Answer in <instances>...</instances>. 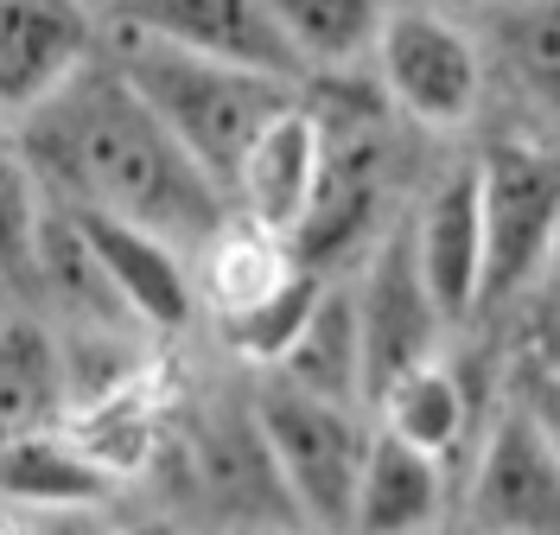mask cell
Returning a JSON list of instances; mask_svg holds the SVG:
<instances>
[{
  "label": "cell",
  "mask_w": 560,
  "mask_h": 535,
  "mask_svg": "<svg viewBox=\"0 0 560 535\" xmlns=\"http://www.w3.org/2000/svg\"><path fill=\"white\" fill-rule=\"evenodd\" d=\"M376 428L433 453V460H453L471 433V383L458 376L453 357H433L376 395Z\"/></svg>",
  "instance_id": "cell-16"
},
{
  "label": "cell",
  "mask_w": 560,
  "mask_h": 535,
  "mask_svg": "<svg viewBox=\"0 0 560 535\" xmlns=\"http://www.w3.org/2000/svg\"><path fill=\"white\" fill-rule=\"evenodd\" d=\"M300 275H306V261H293V243H280V236L255 230L243 217L198 255V293L217 306L223 325L255 313L261 300H275L280 287L300 281Z\"/></svg>",
  "instance_id": "cell-17"
},
{
  "label": "cell",
  "mask_w": 560,
  "mask_h": 535,
  "mask_svg": "<svg viewBox=\"0 0 560 535\" xmlns=\"http://www.w3.org/2000/svg\"><path fill=\"white\" fill-rule=\"evenodd\" d=\"M516 408L535 421V433L555 446V460H560V363H535L528 370V383L516 389Z\"/></svg>",
  "instance_id": "cell-23"
},
{
  "label": "cell",
  "mask_w": 560,
  "mask_h": 535,
  "mask_svg": "<svg viewBox=\"0 0 560 535\" xmlns=\"http://www.w3.org/2000/svg\"><path fill=\"white\" fill-rule=\"evenodd\" d=\"M318 300H325V281H318L313 268L300 275V281H287L275 293V300H261L255 313H243V319L223 325V338H230V351L248 357V363H261L268 376H275L280 363H287V351L300 345V332L313 325Z\"/></svg>",
  "instance_id": "cell-21"
},
{
  "label": "cell",
  "mask_w": 560,
  "mask_h": 535,
  "mask_svg": "<svg viewBox=\"0 0 560 535\" xmlns=\"http://www.w3.org/2000/svg\"><path fill=\"white\" fill-rule=\"evenodd\" d=\"M318 191H325V128H318V115L293 108L268 128V141L243 166L236 217L280 243H300V230L318 211Z\"/></svg>",
  "instance_id": "cell-13"
},
{
  "label": "cell",
  "mask_w": 560,
  "mask_h": 535,
  "mask_svg": "<svg viewBox=\"0 0 560 535\" xmlns=\"http://www.w3.org/2000/svg\"><path fill=\"white\" fill-rule=\"evenodd\" d=\"M153 535H185V530H153Z\"/></svg>",
  "instance_id": "cell-27"
},
{
  "label": "cell",
  "mask_w": 560,
  "mask_h": 535,
  "mask_svg": "<svg viewBox=\"0 0 560 535\" xmlns=\"http://www.w3.org/2000/svg\"><path fill=\"white\" fill-rule=\"evenodd\" d=\"M541 363H560V255L548 268V293H541Z\"/></svg>",
  "instance_id": "cell-24"
},
{
  "label": "cell",
  "mask_w": 560,
  "mask_h": 535,
  "mask_svg": "<svg viewBox=\"0 0 560 535\" xmlns=\"http://www.w3.org/2000/svg\"><path fill=\"white\" fill-rule=\"evenodd\" d=\"M446 510V460L376 428L357 485V535H433Z\"/></svg>",
  "instance_id": "cell-14"
},
{
  "label": "cell",
  "mask_w": 560,
  "mask_h": 535,
  "mask_svg": "<svg viewBox=\"0 0 560 535\" xmlns=\"http://www.w3.org/2000/svg\"><path fill=\"white\" fill-rule=\"evenodd\" d=\"M13 166H26L58 211L115 217L191 255L236 223L230 198L191 166L108 51L51 103L13 115Z\"/></svg>",
  "instance_id": "cell-1"
},
{
  "label": "cell",
  "mask_w": 560,
  "mask_h": 535,
  "mask_svg": "<svg viewBox=\"0 0 560 535\" xmlns=\"http://www.w3.org/2000/svg\"><path fill=\"white\" fill-rule=\"evenodd\" d=\"M108 491V465L58 433H13L7 440V503L13 510H83Z\"/></svg>",
  "instance_id": "cell-18"
},
{
  "label": "cell",
  "mask_w": 560,
  "mask_h": 535,
  "mask_svg": "<svg viewBox=\"0 0 560 535\" xmlns=\"http://www.w3.org/2000/svg\"><path fill=\"white\" fill-rule=\"evenodd\" d=\"M108 20H96L83 0H0V96H7V121L26 108L51 103L70 90L103 51Z\"/></svg>",
  "instance_id": "cell-10"
},
{
  "label": "cell",
  "mask_w": 560,
  "mask_h": 535,
  "mask_svg": "<svg viewBox=\"0 0 560 535\" xmlns=\"http://www.w3.org/2000/svg\"><path fill=\"white\" fill-rule=\"evenodd\" d=\"M485 185V243H490V281L485 306L516 300L535 281H548L560 255V160L541 147H490L478 160Z\"/></svg>",
  "instance_id": "cell-5"
},
{
  "label": "cell",
  "mask_w": 560,
  "mask_h": 535,
  "mask_svg": "<svg viewBox=\"0 0 560 535\" xmlns=\"http://www.w3.org/2000/svg\"><path fill=\"white\" fill-rule=\"evenodd\" d=\"M516 7H523V0H516Z\"/></svg>",
  "instance_id": "cell-28"
},
{
  "label": "cell",
  "mask_w": 560,
  "mask_h": 535,
  "mask_svg": "<svg viewBox=\"0 0 560 535\" xmlns=\"http://www.w3.org/2000/svg\"><path fill=\"white\" fill-rule=\"evenodd\" d=\"M376 77H383L388 103L420 128H465L485 96L478 45L446 13H427V7L388 13L383 38H376Z\"/></svg>",
  "instance_id": "cell-6"
},
{
  "label": "cell",
  "mask_w": 560,
  "mask_h": 535,
  "mask_svg": "<svg viewBox=\"0 0 560 535\" xmlns=\"http://www.w3.org/2000/svg\"><path fill=\"white\" fill-rule=\"evenodd\" d=\"M503 45H510V65L523 71L528 90L560 108V0L510 7L503 13Z\"/></svg>",
  "instance_id": "cell-22"
},
{
  "label": "cell",
  "mask_w": 560,
  "mask_h": 535,
  "mask_svg": "<svg viewBox=\"0 0 560 535\" xmlns=\"http://www.w3.org/2000/svg\"><path fill=\"white\" fill-rule=\"evenodd\" d=\"M268 20L280 26V38L293 45L300 65L318 71H345L357 58H376L388 13L383 0H261Z\"/></svg>",
  "instance_id": "cell-19"
},
{
  "label": "cell",
  "mask_w": 560,
  "mask_h": 535,
  "mask_svg": "<svg viewBox=\"0 0 560 535\" xmlns=\"http://www.w3.org/2000/svg\"><path fill=\"white\" fill-rule=\"evenodd\" d=\"M185 485L191 498L205 503V516H217L223 530L236 535H268V530H306L293 491L280 478L268 433L248 408H198L185 421Z\"/></svg>",
  "instance_id": "cell-4"
},
{
  "label": "cell",
  "mask_w": 560,
  "mask_h": 535,
  "mask_svg": "<svg viewBox=\"0 0 560 535\" xmlns=\"http://www.w3.org/2000/svg\"><path fill=\"white\" fill-rule=\"evenodd\" d=\"M255 421L268 433V453L293 491L300 523L318 535H357V485H363L376 428H363V415L350 408L293 395L280 383L255 389Z\"/></svg>",
  "instance_id": "cell-3"
},
{
  "label": "cell",
  "mask_w": 560,
  "mask_h": 535,
  "mask_svg": "<svg viewBox=\"0 0 560 535\" xmlns=\"http://www.w3.org/2000/svg\"><path fill=\"white\" fill-rule=\"evenodd\" d=\"M268 383H280L293 395H313V402H331V408H350V415L370 408V357H363L357 293H331L325 287L313 325L300 332V345L287 351V363Z\"/></svg>",
  "instance_id": "cell-15"
},
{
  "label": "cell",
  "mask_w": 560,
  "mask_h": 535,
  "mask_svg": "<svg viewBox=\"0 0 560 535\" xmlns=\"http://www.w3.org/2000/svg\"><path fill=\"white\" fill-rule=\"evenodd\" d=\"M465 503L478 535H560V460L516 402L485 433Z\"/></svg>",
  "instance_id": "cell-9"
},
{
  "label": "cell",
  "mask_w": 560,
  "mask_h": 535,
  "mask_svg": "<svg viewBox=\"0 0 560 535\" xmlns=\"http://www.w3.org/2000/svg\"><path fill=\"white\" fill-rule=\"evenodd\" d=\"M108 58L135 83L140 103L166 121V135L191 153V166L236 211V185H243V166L255 160V147L268 141V128L280 115L300 108L293 83L243 71V65H217V58H191L178 45H153V38L135 33H115Z\"/></svg>",
  "instance_id": "cell-2"
},
{
  "label": "cell",
  "mask_w": 560,
  "mask_h": 535,
  "mask_svg": "<svg viewBox=\"0 0 560 535\" xmlns=\"http://www.w3.org/2000/svg\"><path fill=\"white\" fill-rule=\"evenodd\" d=\"M83 7H90L96 20H115V7H121V0H83Z\"/></svg>",
  "instance_id": "cell-25"
},
{
  "label": "cell",
  "mask_w": 560,
  "mask_h": 535,
  "mask_svg": "<svg viewBox=\"0 0 560 535\" xmlns=\"http://www.w3.org/2000/svg\"><path fill=\"white\" fill-rule=\"evenodd\" d=\"M108 33H135L153 45H178L191 58H217V65H243L261 77H293L306 71L293 58V45L280 38L261 0H121Z\"/></svg>",
  "instance_id": "cell-8"
},
{
  "label": "cell",
  "mask_w": 560,
  "mask_h": 535,
  "mask_svg": "<svg viewBox=\"0 0 560 535\" xmlns=\"http://www.w3.org/2000/svg\"><path fill=\"white\" fill-rule=\"evenodd\" d=\"M83 236V249L96 255L108 293L121 300V313L135 325H153V332H178L198 306V275H185V261L166 236L153 230H135V223H115V217H83L65 211Z\"/></svg>",
  "instance_id": "cell-12"
},
{
  "label": "cell",
  "mask_w": 560,
  "mask_h": 535,
  "mask_svg": "<svg viewBox=\"0 0 560 535\" xmlns=\"http://www.w3.org/2000/svg\"><path fill=\"white\" fill-rule=\"evenodd\" d=\"M0 395H7V440L38 433L51 402L65 395V357L51 351V338L38 332L20 306L7 313V363H0Z\"/></svg>",
  "instance_id": "cell-20"
},
{
  "label": "cell",
  "mask_w": 560,
  "mask_h": 535,
  "mask_svg": "<svg viewBox=\"0 0 560 535\" xmlns=\"http://www.w3.org/2000/svg\"><path fill=\"white\" fill-rule=\"evenodd\" d=\"M268 535H300V530H268Z\"/></svg>",
  "instance_id": "cell-26"
},
{
  "label": "cell",
  "mask_w": 560,
  "mask_h": 535,
  "mask_svg": "<svg viewBox=\"0 0 560 535\" xmlns=\"http://www.w3.org/2000/svg\"><path fill=\"white\" fill-rule=\"evenodd\" d=\"M415 255L420 275L433 287L446 325H465L485 306L490 281V243H485V185H478V160L453 166L433 185L427 211L415 217Z\"/></svg>",
  "instance_id": "cell-11"
},
{
  "label": "cell",
  "mask_w": 560,
  "mask_h": 535,
  "mask_svg": "<svg viewBox=\"0 0 560 535\" xmlns=\"http://www.w3.org/2000/svg\"><path fill=\"white\" fill-rule=\"evenodd\" d=\"M357 325H363V357H370V408L376 395L408 376L420 363H433L440 351V332H446V313L433 300V287L420 275L415 255V223L383 236L370 261H363V281H357Z\"/></svg>",
  "instance_id": "cell-7"
}]
</instances>
